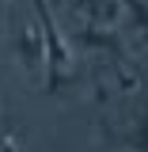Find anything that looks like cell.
I'll use <instances>...</instances> for the list:
<instances>
[{
	"label": "cell",
	"instance_id": "6da1fadb",
	"mask_svg": "<svg viewBox=\"0 0 148 152\" xmlns=\"http://www.w3.org/2000/svg\"><path fill=\"white\" fill-rule=\"evenodd\" d=\"M38 12V27H42V46H46V91H61L65 76H69V46H65V34L53 23V12L46 0H34Z\"/></svg>",
	"mask_w": 148,
	"mask_h": 152
},
{
	"label": "cell",
	"instance_id": "7a4b0ae2",
	"mask_svg": "<svg viewBox=\"0 0 148 152\" xmlns=\"http://www.w3.org/2000/svg\"><path fill=\"white\" fill-rule=\"evenodd\" d=\"M15 57L27 72H38L46 61V46H42V27L38 23H19L15 27Z\"/></svg>",
	"mask_w": 148,
	"mask_h": 152
},
{
	"label": "cell",
	"instance_id": "3957f363",
	"mask_svg": "<svg viewBox=\"0 0 148 152\" xmlns=\"http://www.w3.org/2000/svg\"><path fill=\"white\" fill-rule=\"evenodd\" d=\"M76 38H80V46H87V50H103V53L110 57H122V34L114 31V27H95V23H84L80 31H76Z\"/></svg>",
	"mask_w": 148,
	"mask_h": 152
},
{
	"label": "cell",
	"instance_id": "277c9868",
	"mask_svg": "<svg viewBox=\"0 0 148 152\" xmlns=\"http://www.w3.org/2000/svg\"><path fill=\"white\" fill-rule=\"evenodd\" d=\"M0 152H19L15 148V137H0Z\"/></svg>",
	"mask_w": 148,
	"mask_h": 152
}]
</instances>
